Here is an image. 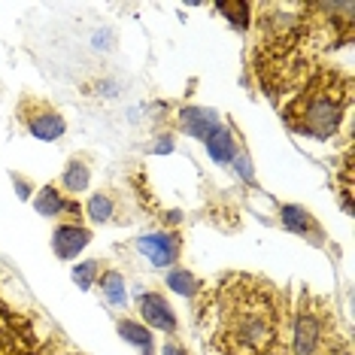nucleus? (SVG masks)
Here are the masks:
<instances>
[{
    "mask_svg": "<svg viewBox=\"0 0 355 355\" xmlns=\"http://www.w3.org/2000/svg\"><path fill=\"white\" fill-rule=\"evenodd\" d=\"M231 164L237 167V171H240V176H243L246 182H252V164H249V158H246V155H240V152H237V158H234Z\"/></svg>",
    "mask_w": 355,
    "mask_h": 355,
    "instance_id": "nucleus-20",
    "label": "nucleus"
},
{
    "mask_svg": "<svg viewBox=\"0 0 355 355\" xmlns=\"http://www.w3.org/2000/svg\"><path fill=\"white\" fill-rule=\"evenodd\" d=\"M34 346L37 340L31 322L0 301V355H31Z\"/></svg>",
    "mask_w": 355,
    "mask_h": 355,
    "instance_id": "nucleus-4",
    "label": "nucleus"
},
{
    "mask_svg": "<svg viewBox=\"0 0 355 355\" xmlns=\"http://www.w3.org/2000/svg\"><path fill=\"white\" fill-rule=\"evenodd\" d=\"M137 310H140V316L146 325L158 328V331H167V334H173L176 331V316H173V306L167 304L164 295L158 292H143L137 295Z\"/></svg>",
    "mask_w": 355,
    "mask_h": 355,
    "instance_id": "nucleus-6",
    "label": "nucleus"
},
{
    "mask_svg": "<svg viewBox=\"0 0 355 355\" xmlns=\"http://www.w3.org/2000/svg\"><path fill=\"white\" fill-rule=\"evenodd\" d=\"M88 240H92L88 228H79V225H58L52 234V249H55V255L67 261V258L83 252L88 246Z\"/></svg>",
    "mask_w": 355,
    "mask_h": 355,
    "instance_id": "nucleus-8",
    "label": "nucleus"
},
{
    "mask_svg": "<svg viewBox=\"0 0 355 355\" xmlns=\"http://www.w3.org/2000/svg\"><path fill=\"white\" fill-rule=\"evenodd\" d=\"M204 143H207L209 158L219 161V164H231V161L237 158V143H234V137H231L228 128H219V131L209 134Z\"/></svg>",
    "mask_w": 355,
    "mask_h": 355,
    "instance_id": "nucleus-10",
    "label": "nucleus"
},
{
    "mask_svg": "<svg viewBox=\"0 0 355 355\" xmlns=\"http://www.w3.org/2000/svg\"><path fill=\"white\" fill-rule=\"evenodd\" d=\"M279 219H282V228L292 231V234H310L313 231V216L306 213L304 207L297 204H286L279 209Z\"/></svg>",
    "mask_w": 355,
    "mask_h": 355,
    "instance_id": "nucleus-11",
    "label": "nucleus"
},
{
    "mask_svg": "<svg viewBox=\"0 0 355 355\" xmlns=\"http://www.w3.org/2000/svg\"><path fill=\"white\" fill-rule=\"evenodd\" d=\"M161 355H189V352H185L180 343H164V349H161Z\"/></svg>",
    "mask_w": 355,
    "mask_h": 355,
    "instance_id": "nucleus-21",
    "label": "nucleus"
},
{
    "mask_svg": "<svg viewBox=\"0 0 355 355\" xmlns=\"http://www.w3.org/2000/svg\"><path fill=\"white\" fill-rule=\"evenodd\" d=\"M264 355H279V352H264Z\"/></svg>",
    "mask_w": 355,
    "mask_h": 355,
    "instance_id": "nucleus-23",
    "label": "nucleus"
},
{
    "mask_svg": "<svg viewBox=\"0 0 355 355\" xmlns=\"http://www.w3.org/2000/svg\"><path fill=\"white\" fill-rule=\"evenodd\" d=\"M137 249H140V255H146L155 268H171L176 258H180L182 240H180V234H173V231H158V234H146V237L137 240Z\"/></svg>",
    "mask_w": 355,
    "mask_h": 355,
    "instance_id": "nucleus-5",
    "label": "nucleus"
},
{
    "mask_svg": "<svg viewBox=\"0 0 355 355\" xmlns=\"http://www.w3.org/2000/svg\"><path fill=\"white\" fill-rule=\"evenodd\" d=\"M25 122H28V131L34 134L37 140H58V137H64V131H67L64 119L58 116V112L46 110V107L37 110V112H31Z\"/></svg>",
    "mask_w": 355,
    "mask_h": 355,
    "instance_id": "nucleus-9",
    "label": "nucleus"
},
{
    "mask_svg": "<svg viewBox=\"0 0 355 355\" xmlns=\"http://www.w3.org/2000/svg\"><path fill=\"white\" fill-rule=\"evenodd\" d=\"M180 128L189 137H198V140H207L209 134H216L222 128L219 116L213 110H204V107H185L180 112Z\"/></svg>",
    "mask_w": 355,
    "mask_h": 355,
    "instance_id": "nucleus-7",
    "label": "nucleus"
},
{
    "mask_svg": "<svg viewBox=\"0 0 355 355\" xmlns=\"http://www.w3.org/2000/svg\"><path fill=\"white\" fill-rule=\"evenodd\" d=\"M152 152H158V155H161V152H173V140H171V137H164V140H158V146Z\"/></svg>",
    "mask_w": 355,
    "mask_h": 355,
    "instance_id": "nucleus-22",
    "label": "nucleus"
},
{
    "mask_svg": "<svg viewBox=\"0 0 355 355\" xmlns=\"http://www.w3.org/2000/svg\"><path fill=\"white\" fill-rule=\"evenodd\" d=\"M325 343V319L322 310L310 297H304V304L297 306L295 328H292V355H316Z\"/></svg>",
    "mask_w": 355,
    "mask_h": 355,
    "instance_id": "nucleus-3",
    "label": "nucleus"
},
{
    "mask_svg": "<svg viewBox=\"0 0 355 355\" xmlns=\"http://www.w3.org/2000/svg\"><path fill=\"white\" fill-rule=\"evenodd\" d=\"M98 261H83V264H76L73 268V282L79 288H92V282L98 279Z\"/></svg>",
    "mask_w": 355,
    "mask_h": 355,
    "instance_id": "nucleus-19",
    "label": "nucleus"
},
{
    "mask_svg": "<svg viewBox=\"0 0 355 355\" xmlns=\"http://www.w3.org/2000/svg\"><path fill=\"white\" fill-rule=\"evenodd\" d=\"M88 182H92V171H88L83 161H70L67 171L61 173V185H64V191H70V195H83L88 189Z\"/></svg>",
    "mask_w": 355,
    "mask_h": 355,
    "instance_id": "nucleus-12",
    "label": "nucleus"
},
{
    "mask_svg": "<svg viewBox=\"0 0 355 355\" xmlns=\"http://www.w3.org/2000/svg\"><path fill=\"white\" fill-rule=\"evenodd\" d=\"M119 334H122L128 343L140 346L143 355H152V331L146 325H140V322H134V319H122L119 322Z\"/></svg>",
    "mask_w": 355,
    "mask_h": 355,
    "instance_id": "nucleus-13",
    "label": "nucleus"
},
{
    "mask_svg": "<svg viewBox=\"0 0 355 355\" xmlns=\"http://www.w3.org/2000/svg\"><path fill=\"white\" fill-rule=\"evenodd\" d=\"M34 207H37L40 216H61L64 209H67V200L61 198V191L55 189V185H46V189L37 195Z\"/></svg>",
    "mask_w": 355,
    "mask_h": 355,
    "instance_id": "nucleus-14",
    "label": "nucleus"
},
{
    "mask_svg": "<svg viewBox=\"0 0 355 355\" xmlns=\"http://www.w3.org/2000/svg\"><path fill=\"white\" fill-rule=\"evenodd\" d=\"M167 286H171L176 295H195V292H198L195 273H189L185 268H176V270L167 273Z\"/></svg>",
    "mask_w": 355,
    "mask_h": 355,
    "instance_id": "nucleus-16",
    "label": "nucleus"
},
{
    "mask_svg": "<svg viewBox=\"0 0 355 355\" xmlns=\"http://www.w3.org/2000/svg\"><path fill=\"white\" fill-rule=\"evenodd\" d=\"M216 313H219V331H216L219 355H264L273 346L277 306L264 282L231 277L219 292Z\"/></svg>",
    "mask_w": 355,
    "mask_h": 355,
    "instance_id": "nucleus-1",
    "label": "nucleus"
},
{
    "mask_svg": "<svg viewBox=\"0 0 355 355\" xmlns=\"http://www.w3.org/2000/svg\"><path fill=\"white\" fill-rule=\"evenodd\" d=\"M216 10H219L222 15H228V21L234 28L243 31L249 25V10H252V6H249V3H234V0H231V3H216Z\"/></svg>",
    "mask_w": 355,
    "mask_h": 355,
    "instance_id": "nucleus-17",
    "label": "nucleus"
},
{
    "mask_svg": "<svg viewBox=\"0 0 355 355\" xmlns=\"http://www.w3.org/2000/svg\"><path fill=\"white\" fill-rule=\"evenodd\" d=\"M346 101H349V88H337V76H316L310 79L306 92L295 98L288 119L297 131L316 140H331L343 122Z\"/></svg>",
    "mask_w": 355,
    "mask_h": 355,
    "instance_id": "nucleus-2",
    "label": "nucleus"
},
{
    "mask_svg": "<svg viewBox=\"0 0 355 355\" xmlns=\"http://www.w3.org/2000/svg\"><path fill=\"white\" fill-rule=\"evenodd\" d=\"M101 288H103V297L112 304V306H125L128 295H125V277L119 270H107L101 277Z\"/></svg>",
    "mask_w": 355,
    "mask_h": 355,
    "instance_id": "nucleus-15",
    "label": "nucleus"
},
{
    "mask_svg": "<svg viewBox=\"0 0 355 355\" xmlns=\"http://www.w3.org/2000/svg\"><path fill=\"white\" fill-rule=\"evenodd\" d=\"M85 213H88V219L92 222H110V216H112V200L107 195H92V200H88V207H85Z\"/></svg>",
    "mask_w": 355,
    "mask_h": 355,
    "instance_id": "nucleus-18",
    "label": "nucleus"
}]
</instances>
